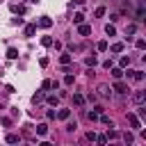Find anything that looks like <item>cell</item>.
I'll list each match as a JSON object with an SVG mask.
<instances>
[{"instance_id":"1","label":"cell","mask_w":146,"mask_h":146,"mask_svg":"<svg viewBox=\"0 0 146 146\" xmlns=\"http://www.w3.org/2000/svg\"><path fill=\"white\" fill-rule=\"evenodd\" d=\"M98 94H100L103 98H110V96H112V87H107V84H98Z\"/></svg>"},{"instance_id":"2","label":"cell","mask_w":146,"mask_h":146,"mask_svg":"<svg viewBox=\"0 0 146 146\" xmlns=\"http://www.w3.org/2000/svg\"><path fill=\"white\" fill-rule=\"evenodd\" d=\"M132 100H135L137 105H144V100H146V91H135V94H132Z\"/></svg>"},{"instance_id":"3","label":"cell","mask_w":146,"mask_h":146,"mask_svg":"<svg viewBox=\"0 0 146 146\" xmlns=\"http://www.w3.org/2000/svg\"><path fill=\"white\" fill-rule=\"evenodd\" d=\"M112 91H119V94H125V91H128V84L119 80V82H114V87H112Z\"/></svg>"},{"instance_id":"4","label":"cell","mask_w":146,"mask_h":146,"mask_svg":"<svg viewBox=\"0 0 146 146\" xmlns=\"http://www.w3.org/2000/svg\"><path fill=\"white\" fill-rule=\"evenodd\" d=\"M128 78L139 82V80H144V73H141V71H128Z\"/></svg>"},{"instance_id":"5","label":"cell","mask_w":146,"mask_h":146,"mask_svg":"<svg viewBox=\"0 0 146 146\" xmlns=\"http://www.w3.org/2000/svg\"><path fill=\"white\" fill-rule=\"evenodd\" d=\"M34 34H36V25H34V23L25 25V36H34Z\"/></svg>"},{"instance_id":"6","label":"cell","mask_w":146,"mask_h":146,"mask_svg":"<svg viewBox=\"0 0 146 146\" xmlns=\"http://www.w3.org/2000/svg\"><path fill=\"white\" fill-rule=\"evenodd\" d=\"M78 32H80L82 36H87V34H91V27H89V25H84V23H80V25H78Z\"/></svg>"},{"instance_id":"7","label":"cell","mask_w":146,"mask_h":146,"mask_svg":"<svg viewBox=\"0 0 146 146\" xmlns=\"http://www.w3.org/2000/svg\"><path fill=\"white\" fill-rule=\"evenodd\" d=\"M50 25H52V21H50L48 16H41V18H39V27H50Z\"/></svg>"},{"instance_id":"8","label":"cell","mask_w":146,"mask_h":146,"mask_svg":"<svg viewBox=\"0 0 146 146\" xmlns=\"http://www.w3.org/2000/svg\"><path fill=\"white\" fill-rule=\"evenodd\" d=\"M100 112H103V107H96L94 112H89V114H87V116H89V121H98V114H100Z\"/></svg>"},{"instance_id":"9","label":"cell","mask_w":146,"mask_h":146,"mask_svg":"<svg viewBox=\"0 0 146 146\" xmlns=\"http://www.w3.org/2000/svg\"><path fill=\"white\" fill-rule=\"evenodd\" d=\"M128 121H130V125H132V128H141V123H139V119H137L135 114H128Z\"/></svg>"},{"instance_id":"10","label":"cell","mask_w":146,"mask_h":146,"mask_svg":"<svg viewBox=\"0 0 146 146\" xmlns=\"http://www.w3.org/2000/svg\"><path fill=\"white\" fill-rule=\"evenodd\" d=\"M105 32H107L110 36H114V34H116V27H114V23H107V25H105Z\"/></svg>"},{"instance_id":"11","label":"cell","mask_w":146,"mask_h":146,"mask_svg":"<svg viewBox=\"0 0 146 146\" xmlns=\"http://www.w3.org/2000/svg\"><path fill=\"white\" fill-rule=\"evenodd\" d=\"M68 62H71V55H68V52H64V55L59 57V64H62V66H68Z\"/></svg>"},{"instance_id":"12","label":"cell","mask_w":146,"mask_h":146,"mask_svg":"<svg viewBox=\"0 0 146 146\" xmlns=\"http://www.w3.org/2000/svg\"><path fill=\"white\" fill-rule=\"evenodd\" d=\"M41 87H43V89H55V87H57V82H55V80H43V84H41Z\"/></svg>"},{"instance_id":"13","label":"cell","mask_w":146,"mask_h":146,"mask_svg":"<svg viewBox=\"0 0 146 146\" xmlns=\"http://www.w3.org/2000/svg\"><path fill=\"white\" fill-rule=\"evenodd\" d=\"M46 132H48V125H46V123H39V125H36V135H41V137H43Z\"/></svg>"},{"instance_id":"14","label":"cell","mask_w":146,"mask_h":146,"mask_svg":"<svg viewBox=\"0 0 146 146\" xmlns=\"http://www.w3.org/2000/svg\"><path fill=\"white\" fill-rule=\"evenodd\" d=\"M18 141H21V137H18V135H14V132H11V135H7V144H18Z\"/></svg>"},{"instance_id":"15","label":"cell","mask_w":146,"mask_h":146,"mask_svg":"<svg viewBox=\"0 0 146 146\" xmlns=\"http://www.w3.org/2000/svg\"><path fill=\"white\" fill-rule=\"evenodd\" d=\"M73 103H75V105H82V103H84V96H82V94H73Z\"/></svg>"},{"instance_id":"16","label":"cell","mask_w":146,"mask_h":146,"mask_svg":"<svg viewBox=\"0 0 146 146\" xmlns=\"http://www.w3.org/2000/svg\"><path fill=\"white\" fill-rule=\"evenodd\" d=\"M82 21H84V16H82V11H78V14L73 16V23H75V25H80Z\"/></svg>"},{"instance_id":"17","label":"cell","mask_w":146,"mask_h":146,"mask_svg":"<svg viewBox=\"0 0 146 146\" xmlns=\"http://www.w3.org/2000/svg\"><path fill=\"white\" fill-rule=\"evenodd\" d=\"M7 57H9V59H16V57H18V50H16V48H9V50H7Z\"/></svg>"},{"instance_id":"18","label":"cell","mask_w":146,"mask_h":146,"mask_svg":"<svg viewBox=\"0 0 146 146\" xmlns=\"http://www.w3.org/2000/svg\"><path fill=\"white\" fill-rule=\"evenodd\" d=\"M84 64H87V66H96V64H98V59L91 55V57H87V59H84Z\"/></svg>"},{"instance_id":"19","label":"cell","mask_w":146,"mask_h":146,"mask_svg":"<svg viewBox=\"0 0 146 146\" xmlns=\"http://www.w3.org/2000/svg\"><path fill=\"white\" fill-rule=\"evenodd\" d=\"M43 100V91H36L34 96H32V103H41Z\"/></svg>"},{"instance_id":"20","label":"cell","mask_w":146,"mask_h":146,"mask_svg":"<svg viewBox=\"0 0 146 146\" xmlns=\"http://www.w3.org/2000/svg\"><path fill=\"white\" fill-rule=\"evenodd\" d=\"M57 103H59V96H48V105H52V107H55Z\"/></svg>"},{"instance_id":"21","label":"cell","mask_w":146,"mask_h":146,"mask_svg":"<svg viewBox=\"0 0 146 146\" xmlns=\"http://www.w3.org/2000/svg\"><path fill=\"white\" fill-rule=\"evenodd\" d=\"M68 114H71L68 110H59V112H57V119H68Z\"/></svg>"},{"instance_id":"22","label":"cell","mask_w":146,"mask_h":146,"mask_svg":"<svg viewBox=\"0 0 146 146\" xmlns=\"http://www.w3.org/2000/svg\"><path fill=\"white\" fill-rule=\"evenodd\" d=\"M135 30H137V25H135V23H130V25L125 27V34H135Z\"/></svg>"},{"instance_id":"23","label":"cell","mask_w":146,"mask_h":146,"mask_svg":"<svg viewBox=\"0 0 146 146\" xmlns=\"http://www.w3.org/2000/svg\"><path fill=\"white\" fill-rule=\"evenodd\" d=\"M135 46H137L139 50H144V48H146V41H144V39H137V41H135Z\"/></svg>"},{"instance_id":"24","label":"cell","mask_w":146,"mask_h":146,"mask_svg":"<svg viewBox=\"0 0 146 146\" xmlns=\"http://www.w3.org/2000/svg\"><path fill=\"white\" fill-rule=\"evenodd\" d=\"M112 75H114L116 80H121V75H123V71H121V68H112Z\"/></svg>"},{"instance_id":"25","label":"cell","mask_w":146,"mask_h":146,"mask_svg":"<svg viewBox=\"0 0 146 146\" xmlns=\"http://www.w3.org/2000/svg\"><path fill=\"white\" fill-rule=\"evenodd\" d=\"M41 43L48 48V46H52V39H50V36H43V39H41Z\"/></svg>"},{"instance_id":"26","label":"cell","mask_w":146,"mask_h":146,"mask_svg":"<svg viewBox=\"0 0 146 146\" xmlns=\"http://www.w3.org/2000/svg\"><path fill=\"white\" fill-rule=\"evenodd\" d=\"M98 50L105 52V50H107V41H98Z\"/></svg>"},{"instance_id":"27","label":"cell","mask_w":146,"mask_h":146,"mask_svg":"<svg viewBox=\"0 0 146 146\" xmlns=\"http://www.w3.org/2000/svg\"><path fill=\"white\" fill-rule=\"evenodd\" d=\"M121 50H123V43H114L112 46V52H121Z\"/></svg>"},{"instance_id":"28","label":"cell","mask_w":146,"mask_h":146,"mask_svg":"<svg viewBox=\"0 0 146 146\" xmlns=\"http://www.w3.org/2000/svg\"><path fill=\"white\" fill-rule=\"evenodd\" d=\"M105 137H107V139H116V137H119V132H116V130H110Z\"/></svg>"},{"instance_id":"29","label":"cell","mask_w":146,"mask_h":146,"mask_svg":"<svg viewBox=\"0 0 146 146\" xmlns=\"http://www.w3.org/2000/svg\"><path fill=\"white\" fill-rule=\"evenodd\" d=\"M96 141H98V144H107V137H105V135H96Z\"/></svg>"},{"instance_id":"30","label":"cell","mask_w":146,"mask_h":146,"mask_svg":"<svg viewBox=\"0 0 146 146\" xmlns=\"http://www.w3.org/2000/svg\"><path fill=\"white\" fill-rule=\"evenodd\" d=\"M64 84H73V75H71V73H66V78H64Z\"/></svg>"},{"instance_id":"31","label":"cell","mask_w":146,"mask_h":146,"mask_svg":"<svg viewBox=\"0 0 146 146\" xmlns=\"http://www.w3.org/2000/svg\"><path fill=\"white\" fill-rule=\"evenodd\" d=\"M46 116H48V119H57V112H55V110H48V114H46Z\"/></svg>"},{"instance_id":"32","label":"cell","mask_w":146,"mask_h":146,"mask_svg":"<svg viewBox=\"0 0 146 146\" xmlns=\"http://www.w3.org/2000/svg\"><path fill=\"white\" fill-rule=\"evenodd\" d=\"M0 123H2L5 128H9V125H11V119H0Z\"/></svg>"},{"instance_id":"33","label":"cell","mask_w":146,"mask_h":146,"mask_svg":"<svg viewBox=\"0 0 146 146\" xmlns=\"http://www.w3.org/2000/svg\"><path fill=\"white\" fill-rule=\"evenodd\" d=\"M130 64V57H121V66H128Z\"/></svg>"},{"instance_id":"34","label":"cell","mask_w":146,"mask_h":146,"mask_svg":"<svg viewBox=\"0 0 146 146\" xmlns=\"http://www.w3.org/2000/svg\"><path fill=\"white\" fill-rule=\"evenodd\" d=\"M75 128H78V125H75V121H73V123H68V125H66V130H68V132H73V130H75Z\"/></svg>"},{"instance_id":"35","label":"cell","mask_w":146,"mask_h":146,"mask_svg":"<svg viewBox=\"0 0 146 146\" xmlns=\"http://www.w3.org/2000/svg\"><path fill=\"white\" fill-rule=\"evenodd\" d=\"M87 139L89 141H96V132H87Z\"/></svg>"},{"instance_id":"36","label":"cell","mask_w":146,"mask_h":146,"mask_svg":"<svg viewBox=\"0 0 146 146\" xmlns=\"http://www.w3.org/2000/svg\"><path fill=\"white\" fill-rule=\"evenodd\" d=\"M123 139H125V141L130 144V141H132V135H130V132H123Z\"/></svg>"},{"instance_id":"37","label":"cell","mask_w":146,"mask_h":146,"mask_svg":"<svg viewBox=\"0 0 146 146\" xmlns=\"http://www.w3.org/2000/svg\"><path fill=\"white\" fill-rule=\"evenodd\" d=\"M73 2H75V5H84V0H73Z\"/></svg>"},{"instance_id":"38","label":"cell","mask_w":146,"mask_h":146,"mask_svg":"<svg viewBox=\"0 0 146 146\" xmlns=\"http://www.w3.org/2000/svg\"><path fill=\"white\" fill-rule=\"evenodd\" d=\"M30 2H36V0H30Z\"/></svg>"}]
</instances>
